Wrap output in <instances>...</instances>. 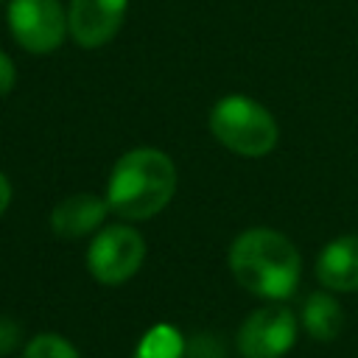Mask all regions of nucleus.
I'll return each instance as SVG.
<instances>
[{"mask_svg":"<svg viewBox=\"0 0 358 358\" xmlns=\"http://www.w3.org/2000/svg\"><path fill=\"white\" fill-rule=\"evenodd\" d=\"M229 271L241 288L268 302L288 299L302 277V257L296 246L277 229L252 227L229 243Z\"/></svg>","mask_w":358,"mask_h":358,"instance_id":"nucleus-1","label":"nucleus"},{"mask_svg":"<svg viewBox=\"0 0 358 358\" xmlns=\"http://www.w3.org/2000/svg\"><path fill=\"white\" fill-rule=\"evenodd\" d=\"M176 193V165L159 148L126 151L106 182V204L123 221H145L168 207Z\"/></svg>","mask_w":358,"mask_h":358,"instance_id":"nucleus-2","label":"nucleus"},{"mask_svg":"<svg viewBox=\"0 0 358 358\" xmlns=\"http://www.w3.org/2000/svg\"><path fill=\"white\" fill-rule=\"evenodd\" d=\"M210 131L224 148L249 159L266 157L280 140L274 115L249 95H224L210 109Z\"/></svg>","mask_w":358,"mask_h":358,"instance_id":"nucleus-3","label":"nucleus"},{"mask_svg":"<svg viewBox=\"0 0 358 358\" xmlns=\"http://www.w3.org/2000/svg\"><path fill=\"white\" fill-rule=\"evenodd\" d=\"M145 260V241L129 224H106L95 232L87 249V268L101 285L129 282Z\"/></svg>","mask_w":358,"mask_h":358,"instance_id":"nucleus-4","label":"nucleus"},{"mask_svg":"<svg viewBox=\"0 0 358 358\" xmlns=\"http://www.w3.org/2000/svg\"><path fill=\"white\" fill-rule=\"evenodd\" d=\"M299 333V319L282 302H268L255 308L238 327L241 358H282L291 352Z\"/></svg>","mask_w":358,"mask_h":358,"instance_id":"nucleus-5","label":"nucleus"},{"mask_svg":"<svg viewBox=\"0 0 358 358\" xmlns=\"http://www.w3.org/2000/svg\"><path fill=\"white\" fill-rule=\"evenodd\" d=\"M6 20L14 42L28 53H53L67 31V11L59 0H8Z\"/></svg>","mask_w":358,"mask_h":358,"instance_id":"nucleus-6","label":"nucleus"},{"mask_svg":"<svg viewBox=\"0 0 358 358\" xmlns=\"http://www.w3.org/2000/svg\"><path fill=\"white\" fill-rule=\"evenodd\" d=\"M129 0H70L67 31L84 50L103 48L112 42L126 20Z\"/></svg>","mask_w":358,"mask_h":358,"instance_id":"nucleus-7","label":"nucleus"},{"mask_svg":"<svg viewBox=\"0 0 358 358\" xmlns=\"http://www.w3.org/2000/svg\"><path fill=\"white\" fill-rule=\"evenodd\" d=\"M106 213H112L106 199H101L95 193H73L53 207L50 229L64 241H76L90 232H98L103 227Z\"/></svg>","mask_w":358,"mask_h":358,"instance_id":"nucleus-8","label":"nucleus"},{"mask_svg":"<svg viewBox=\"0 0 358 358\" xmlns=\"http://www.w3.org/2000/svg\"><path fill=\"white\" fill-rule=\"evenodd\" d=\"M316 280L327 291H358V235L333 238L316 257Z\"/></svg>","mask_w":358,"mask_h":358,"instance_id":"nucleus-9","label":"nucleus"},{"mask_svg":"<svg viewBox=\"0 0 358 358\" xmlns=\"http://www.w3.org/2000/svg\"><path fill=\"white\" fill-rule=\"evenodd\" d=\"M302 327L316 341H333L344 330V308L333 291H313L302 305Z\"/></svg>","mask_w":358,"mask_h":358,"instance_id":"nucleus-10","label":"nucleus"},{"mask_svg":"<svg viewBox=\"0 0 358 358\" xmlns=\"http://www.w3.org/2000/svg\"><path fill=\"white\" fill-rule=\"evenodd\" d=\"M187 341L173 324H154L145 330L131 358H185Z\"/></svg>","mask_w":358,"mask_h":358,"instance_id":"nucleus-11","label":"nucleus"},{"mask_svg":"<svg viewBox=\"0 0 358 358\" xmlns=\"http://www.w3.org/2000/svg\"><path fill=\"white\" fill-rule=\"evenodd\" d=\"M20 358H81L78 350L59 333H39L34 336L25 347Z\"/></svg>","mask_w":358,"mask_h":358,"instance_id":"nucleus-12","label":"nucleus"},{"mask_svg":"<svg viewBox=\"0 0 358 358\" xmlns=\"http://www.w3.org/2000/svg\"><path fill=\"white\" fill-rule=\"evenodd\" d=\"M185 358H224V350H221L218 338L201 333V336H193V338L187 341Z\"/></svg>","mask_w":358,"mask_h":358,"instance_id":"nucleus-13","label":"nucleus"},{"mask_svg":"<svg viewBox=\"0 0 358 358\" xmlns=\"http://www.w3.org/2000/svg\"><path fill=\"white\" fill-rule=\"evenodd\" d=\"M22 341V327L11 316H0V355H11Z\"/></svg>","mask_w":358,"mask_h":358,"instance_id":"nucleus-14","label":"nucleus"},{"mask_svg":"<svg viewBox=\"0 0 358 358\" xmlns=\"http://www.w3.org/2000/svg\"><path fill=\"white\" fill-rule=\"evenodd\" d=\"M14 81H17V70H14V62H11V56H8V53H3V50H0V98L11 92Z\"/></svg>","mask_w":358,"mask_h":358,"instance_id":"nucleus-15","label":"nucleus"},{"mask_svg":"<svg viewBox=\"0 0 358 358\" xmlns=\"http://www.w3.org/2000/svg\"><path fill=\"white\" fill-rule=\"evenodd\" d=\"M8 204H11V182H8L6 173L0 171V215L8 210Z\"/></svg>","mask_w":358,"mask_h":358,"instance_id":"nucleus-16","label":"nucleus"},{"mask_svg":"<svg viewBox=\"0 0 358 358\" xmlns=\"http://www.w3.org/2000/svg\"><path fill=\"white\" fill-rule=\"evenodd\" d=\"M0 3H3V0H0Z\"/></svg>","mask_w":358,"mask_h":358,"instance_id":"nucleus-17","label":"nucleus"}]
</instances>
